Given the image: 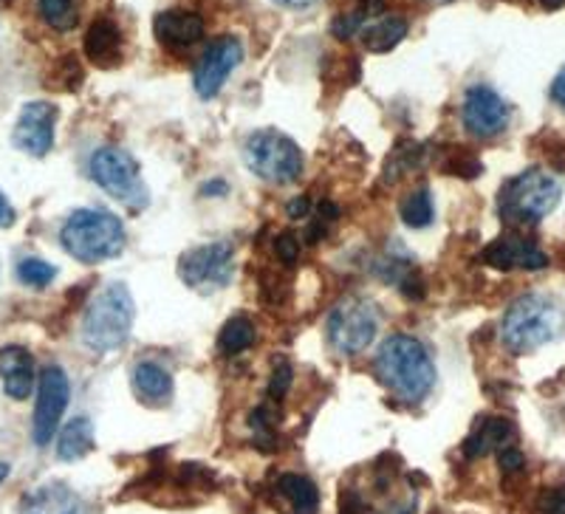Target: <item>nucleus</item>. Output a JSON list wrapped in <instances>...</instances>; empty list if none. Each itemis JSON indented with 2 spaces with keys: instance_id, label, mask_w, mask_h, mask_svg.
<instances>
[{
  "instance_id": "25",
  "label": "nucleus",
  "mask_w": 565,
  "mask_h": 514,
  "mask_svg": "<svg viewBox=\"0 0 565 514\" xmlns=\"http://www.w3.org/2000/svg\"><path fill=\"white\" fill-rule=\"evenodd\" d=\"M382 12H385V0H360V7L353 9V12H345L340 14V18H334L331 32H334L337 40H351L353 34L365 29L367 20L380 18Z\"/></svg>"
},
{
  "instance_id": "6",
  "label": "nucleus",
  "mask_w": 565,
  "mask_h": 514,
  "mask_svg": "<svg viewBox=\"0 0 565 514\" xmlns=\"http://www.w3.org/2000/svg\"><path fill=\"white\" fill-rule=\"evenodd\" d=\"M246 168L269 184H291L302 175V150L280 130H257L244 144Z\"/></svg>"
},
{
  "instance_id": "2",
  "label": "nucleus",
  "mask_w": 565,
  "mask_h": 514,
  "mask_svg": "<svg viewBox=\"0 0 565 514\" xmlns=\"http://www.w3.org/2000/svg\"><path fill=\"white\" fill-rule=\"evenodd\" d=\"M565 334V311L552 297L523 295L503 314L501 340L512 354H529Z\"/></svg>"
},
{
  "instance_id": "37",
  "label": "nucleus",
  "mask_w": 565,
  "mask_h": 514,
  "mask_svg": "<svg viewBox=\"0 0 565 514\" xmlns=\"http://www.w3.org/2000/svg\"><path fill=\"white\" fill-rule=\"evenodd\" d=\"M552 99H554V105H559V108L565 110V65L559 68V74L554 77V83H552Z\"/></svg>"
},
{
  "instance_id": "32",
  "label": "nucleus",
  "mask_w": 565,
  "mask_h": 514,
  "mask_svg": "<svg viewBox=\"0 0 565 514\" xmlns=\"http://www.w3.org/2000/svg\"><path fill=\"white\" fill-rule=\"evenodd\" d=\"M537 506H540V514H565V486L543 492Z\"/></svg>"
},
{
  "instance_id": "4",
  "label": "nucleus",
  "mask_w": 565,
  "mask_h": 514,
  "mask_svg": "<svg viewBox=\"0 0 565 514\" xmlns=\"http://www.w3.org/2000/svg\"><path fill=\"white\" fill-rule=\"evenodd\" d=\"M60 240L63 249L77 257L79 264H103L122 255L128 235L122 221L108 210H77L63 224Z\"/></svg>"
},
{
  "instance_id": "1",
  "label": "nucleus",
  "mask_w": 565,
  "mask_h": 514,
  "mask_svg": "<svg viewBox=\"0 0 565 514\" xmlns=\"http://www.w3.org/2000/svg\"><path fill=\"white\" fill-rule=\"evenodd\" d=\"M376 373L396 399L416 405L436 385V365L430 351L407 334H393L376 354Z\"/></svg>"
},
{
  "instance_id": "40",
  "label": "nucleus",
  "mask_w": 565,
  "mask_h": 514,
  "mask_svg": "<svg viewBox=\"0 0 565 514\" xmlns=\"http://www.w3.org/2000/svg\"><path fill=\"white\" fill-rule=\"evenodd\" d=\"M306 235H309V238H306V240H309V244H317V240H320V238H326V221H317V224H311L309 226V229H306Z\"/></svg>"
},
{
  "instance_id": "21",
  "label": "nucleus",
  "mask_w": 565,
  "mask_h": 514,
  "mask_svg": "<svg viewBox=\"0 0 565 514\" xmlns=\"http://www.w3.org/2000/svg\"><path fill=\"white\" fill-rule=\"evenodd\" d=\"M90 450H94V425H90V418L79 416L74 421H68L57 438L60 461H79Z\"/></svg>"
},
{
  "instance_id": "33",
  "label": "nucleus",
  "mask_w": 565,
  "mask_h": 514,
  "mask_svg": "<svg viewBox=\"0 0 565 514\" xmlns=\"http://www.w3.org/2000/svg\"><path fill=\"white\" fill-rule=\"evenodd\" d=\"M481 170H483L481 161L469 159V156L447 161V173H456V175H461V179H476V175H481Z\"/></svg>"
},
{
  "instance_id": "42",
  "label": "nucleus",
  "mask_w": 565,
  "mask_h": 514,
  "mask_svg": "<svg viewBox=\"0 0 565 514\" xmlns=\"http://www.w3.org/2000/svg\"><path fill=\"white\" fill-rule=\"evenodd\" d=\"M540 7L543 9H548V12H554V9H559L565 3V0H537Z\"/></svg>"
},
{
  "instance_id": "28",
  "label": "nucleus",
  "mask_w": 565,
  "mask_h": 514,
  "mask_svg": "<svg viewBox=\"0 0 565 514\" xmlns=\"http://www.w3.org/2000/svg\"><path fill=\"white\" fill-rule=\"evenodd\" d=\"M54 277H57V266L49 264V260H40V257H23L18 264V280L32 286V289L52 286Z\"/></svg>"
},
{
  "instance_id": "16",
  "label": "nucleus",
  "mask_w": 565,
  "mask_h": 514,
  "mask_svg": "<svg viewBox=\"0 0 565 514\" xmlns=\"http://www.w3.org/2000/svg\"><path fill=\"white\" fill-rule=\"evenodd\" d=\"M20 514H83V501H79V495L71 486L52 481L32 489L23 497Z\"/></svg>"
},
{
  "instance_id": "17",
  "label": "nucleus",
  "mask_w": 565,
  "mask_h": 514,
  "mask_svg": "<svg viewBox=\"0 0 565 514\" xmlns=\"http://www.w3.org/2000/svg\"><path fill=\"white\" fill-rule=\"evenodd\" d=\"M85 54L99 68H114L122 60V32L114 20L99 18L85 32Z\"/></svg>"
},
{
  "instance_id": "8",
  "label": "nucleus",
  "mask_w": 565,
  "mask_h": 514,
  "mask_svg": "<svg viewBox=\"0 0 565 514\" xmlns=\"http://www.w3.org/2000/svg\"><path fill=\"white\" fill-rule=\"evenodd\" d=\"M90 179L103 186L110 199L130 210H145L150 204L148 186L139 175V161L122 148H99L90 156Z\"/></svg>"
},
{
  "instance_id": "12",
  "label": "nucleus",
  "mask_w": 565,
  "mask_h": 514,
  "mask_svg": "<svg viewBox=\"0 0 565 514\" xmlns=\"http://www.w3.org/2000/svg\"><path fill=\"white\" fill-rule=\"evenodd\" d=\"M241 60H244V45H241L238 38L212 40L193 74V85L199 90V97H218V90L224 88L226 77L238 68Z\"/></svg>"
},
{
  "instance_id": "15",
  "label": "nucleus",
  "mask_w": 565,
  "mask_h": 514,
  "mask_svg": "<svg viewBox=\"0 0 565 514\" xmlns=\"http://www.w3.org/2000/svg\"><path fill=\"white\" fill-rule=\"evenodd\" d=\"M0 379H3V390L14 401L29 399V393L34 387V356L29 354L26 347H0Z\"/></svg>"
},
{
  "instance_id": "34",
  "label": "nucleus",
  "mask_w": 565,
  "mask_h": 514,
  "mask_svg": "<svg viewBox=\"0 0 565 514\" xmlns=\"http://www.w3.org/2000/svg\"><path fill=\"white\" fill-rule=\"evenodd\" d=\"M340 514H367V506L356 492H342Z\"/></svg>"
},
{
  "instance_id": "3",
  "label": "nucleus",
  "mask_w": 565,
  "mask_h": 514,
  "mask_svg": "<svg viewBox=\"0 0 565 514\" xmlns=\"http://www.w3.org/2000/svg\"><path fill=\"white\" fill-rule=\"evenodd\" d=\"M563 199V179L554 170L529 168L501 186L498 213L509 226H534Z\"/></svg>"
},
{
  "instance_id": "38",
  "label": "nucleus",
  "mask_w": 565,
  "mask_h": 514,
  "mask_svg": "<svg viewBox=\"0 0 565 514\" xmlns=\"http://www.w3.org/2000/svg\"><path fill=\"white\" fill-rule=\"evenodd\" d=\"M14 218H18V213H14V206L9 204L7 195L0 193V229H7V226H12Z\"/></svg>"
},
{
  "instance_id": "5",
  "label": "nucleus",
  "mask_w": 565,
  "mask_h": 514,
  "mask_svg": "<svg viewBox=\"0 0 565 514\" xmlns=\"http://www.w3.org/2000/svg\"><path fill=\"white\" fill-rule=\"evenodd\" d=\"M134 295L125 283H110L88 302L83 317V342L97 351L108 354L125 345L134 329Z\"/></svg>"
},
{
  "instance_id": "22",
  "label": "nucleus",
  "mask_w": 565,
  "mask_h": 514,
  "mask_svg": "<svg viewBox=\"0 0 565 514\" xmlns=\"http://www.w3.org/2000/svg\"><path fill=\"white\" fill-rule=\"evenodd\" d=\"M407 34V20L405 18H382L380 23L362 29V43H365L367 52L385 54L391 49H396Z\"/></svg>"
},
{
  "instance_id": "31",
  "label": "nucleus",
  "mask_w": 565,
  "mask_h": 514,
  "mask_svg": "<svg viewBox=\"0 0 565 514\" xmlns=\"http://www.w3.org/2000/svg\"><path fill=\"white\" fill-rule=\"evenodd\" d=\"M498 463H501L503 475H518V472H523V467H526V458H523L521 450H514V447H503V450L498 452Z\"/></svg>"
},
{
  "instance_id": "43",
  "label": "nucleus",
  "mask_w": 565,
  "mask_h": 514,
  "mask_svg": "<svg viewBox=\"0 0 565 514\" xmlns=\"http://www.w3.org/2000/svg\"><path fill=\"white\" fill-rule=\"evenodd\" d=\"M7 478H9V463H3V461H0V483L7 481Z\"/></svg>"
},
{
  "instance_id": "19",
  "label": "nucleus",
  "mask_w": 565,
  "mask_h": 514,
  "mask_svg": "<svg viewBox=\"0 0 565 514\" xmlns=\"http://www.w3.org/2000/svg\"><path fill=\"white\" fill-rule=\"evenodd\" d=\"M512 436V425L507 418H483L476 430L469 432V438L463 441V456L467 458H481L489 456L492 450H503Z\"/></svg>"
},
{
  "instance_id": "41",
  "label": "nucleus",
  "mask_w": 565,
  "mask_h": 514,
  "mask_svg": "<svg viewBox=\"0 0 565 514\" xmlns=\"http://www.w3.org/2000/svg\"><path fill=\"white\" fill-rule=\"evenodd\" d=\"M271 3H277V7H286V9H306V7H311V3H317V0H271Z\"/></svg>"
},
{
  "instance_id": "24",
  "label": "nucleus",
  "mask_w": 565,
  "mask_h": 514,
  "mask_svg": "<svg viewBox=\"0 0 565 514\" xmlns=\"http://www.w3.org/2000/svg\"><path fill=\"white\" fill-rule=\"evenodd\" d=\"M398 215L405 221L407 229H427V226L436 221V204H433V195L427 186H418L402 201L398 206Z\"/></svg>"
},
{
  "instance_id": "9",
  "label": "nucleus",
  "mask_w": 565,
  "mask_h": 514,
  "mask_svg": "<svg viewBox=\"0 0 565 514\" xmlns=\"http://www.w3.org/2000/svg\"><path fill=\"white\" fill-rule=\"evenodd\" d=\"M235 249L226 240H215V244L195 246V249L184 251L179 260V277L184 286H190L199 295H215V291L226 289L235 271Z\"/></svg>"
},
{
  "instance_id": "11",
  "label": "nucleus",
  "mask_w": 565,
  "mask_h": 514,
  "mask_svg": "<svg viewBox=\"0 0 565 514\" xmlns=\"http://www.w3.org/2000/svg\"><path fill=\"white\" fill-rule=\"evenodd\" d=\"M463 128L476 139H494L501 136L509 125V105L498 90L487 88V85H476L463 94L461 105Z\"/></svg>"
},
{
  "instance_id": "29",
  "label": "nucleus",
  "mask_w": 565,
  "mask_h": 514,
  "mask_svg": "<svg viewBox=\"0 0 565 514\" xmlns=\"http://www.w3.org/2000/svg\"><path fill=\"white\" fill-rule=\"evenodd\" d=\"M275 255L280 264L295 266L297 257H300V240H297L295 232H280L275 238Z\"/></svg>"
},
{
  "instance_id": "10",
  "label": "nucleus",
  "mask_w": 565,
  "mask_h": 514,
  "mask_svg": "<svg viewBox=\"0 0 565 514\" xmlns=\"http://www.w3.org/2000/svg\"><path fill=\"white\" fill-rule=\"evenodd\" d=\"M71 399V382L60 365H49L40 373L38 387V407H34L32 436L38 447H45L60 430L63 413Z\"/></svg>"
},
{
  "instance_id": "30",
  "label": "nucleus",
  "mask_w": 565,
  "mask_h": 514,
  "mask_svg": "<svg viewBox=\"0 0 565 514\" xmlns=\"http://www.w3.org/2000/svg\"><path fill=\"white\" fill-rule=\"evenodd\" d=\"M291 379H295V373H291L289 362H277L275 371H271V379H269V396L271 399L280 401L286 393H289Z\"/></svg>"
},
{
  "instance_id": "20",
  "label": "nucleus",
  "mask_w": 565,
  "mask_h": 514,
  "mask_svg": "<svg viewBox=\"0 0 565 514\" xmlns=\"http://www.w3.org/2000/svg\"><path fill=\"white\" fill-rule=\"evenodd\" d=\"M277 492H280L282 501H289L291 512L295 514H317L320 512V489L311 478L306 475H280L277 481Z\"/></svg>"
},
{
  "instance_id": "18",
  "label": "nucleus",
  "mask_w": 565,
  "mask_h": 514,
  "mask_svg": "<svg viewBox=\"0 0 565 514\" xmlns=\"http://www.w3.org/2000/svg\"><path fill=\"white\" fill-rule=\"evenodd\" d=\"M134 390L145 405L150 407H164L173 399V376L156 362H136L134 365Z\"/></svg>"
},
{
  "instance_id": "39",
  "label": "nucleus",
  "mask_w": 565,
  "mask_h": 514,
  "mask_svg": "<svg viewBox=\"0 0 565 514\" xmlns=\"http://www.w3.org/2000/svg\"><path fill=\"white\" fill-rule=\"evenodd\" d=\"M201 193H204V195H226V181H221V179L206 181V184L201 186Z\"/></svg>"
},
{
  "instance_id": "23",
  "label": "nucleus",
  "mask_w": 565,
  "mask_h": 514,
  "mask_svg": "<svg viewBox=\"0 0 565 514\" xmlns=\"http://www.w3.org/2000/svg\"><path fill=\"white\" fill-rule=\"evenodd\" d=\"M255 340H257L255 322L244 314L232 317V320H226V325L218 334V351L224 356H238L244 354L246 347L255 345Z\"/></svg>"
},
{
  "instance_id": "27",
  "label": "nucleus",
  "mask_w": 565,
  "mask_h": 514,
  "mask_svg": "<svg viewBox=\"0 0 565 514\" xmlns=\"http://www.w3.org/2000/svg\"><path fill=\"white\" fill-rule=\"evenodd\" d=\"M40 18L57 32H68L77 26V0H38Z\"/></svg>"
},
{
  "instance_id": "13",
  "label": "nucleus",
  "mask_w": 565,
  "mask_h": 514,
  "mask_svg": "<svg viewBox=\"0 0 565 514\" xmlns=\"http://www.w3.org/2000/svg\"><path fill=\"white\" fill-rule=\"evenodd\" d=\"M54 128H57V108L52 103H29L20 110L12 139L23 153L43 159L54 148Z\"/></svg>"
},
{
  "instance_id": "14",
  "label": "nucleus",
  "mask_w": 565,
  "mask_h": 514,
  "mask_svg": "<svg viewBox=\"0 0 565 514\" xmlns=\"http://www.w3.org/2000/svg\"><path fill=\"white\" fill-rule=\"evenodd\" d=\"M153 29L159 43L170 49V52H184V49H190V45H195L204 38V20H201V14L179 12V9L156 14Z\"/></svg>"
},
{
  "instance_id": "26",
  "label": "nucleus",
  "mask_w": 565,
  "mask_h": 514,
  "mask_svg": "<svg viewBox=\"0 0 565 514\" xmlns=\"http://www.w3.org/2000/svg\"><path fill=\"white\" fill-rule=\"evenodd\" d=\"M424 159V148L418 142H398L393 153L385 161V181L396 184L398 179H405L407 173L418 170Z\"/></svg>"
},
{
  "instance_id": "7",
  "label": "nucleus",
  "mask_w": 565,
  "mask_h": 514,
  "mask_svg": "<svg viewBox=\"0 0 565 514\" xmlns=\"http://www.w3.org/2000/svg\"><path fill=\"white\" fill-rule=\"evenodd\" d=\"M380 334V309L373 300L348 297L331 311L326 325L328 345L340 356L362 354Z\"/></svg>"
},
{
  "instance_id": "35",
  "label": "nucleus",
  "mask_w": 565,
  "mask_h": 514,
  "mask_svg": "<svg viewBox=\"0 0 565 514\" xmlns=\"http://www.w3.org/2000/svg\"><path fill=\"white\" fill-rule=\"evenodd\" d=\"M398 286H402V291H405V297H411V300H422L424 297V283L422 277L413 275V271H407L402 280H398Z\"/></svg>"
},
{
  "instance_id": "36",
  "label": "nucleus",
  "mask_w": 565,
  "mask_h": 514,
  "mask_svg": "<svg viewBox=\"0 0 565 514\" xmlns=\"http://www.w3.org/2000/svg\"><path fill=\"white\" fill-rule=\"evenodd\" d=\"M286 213H289L291 221H300V218H309L311 213V201L309 199H295L289 206H286Z\"/></svg>"
}]
</instances>
